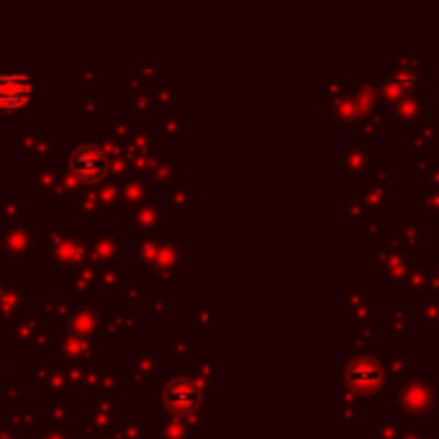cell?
I'll list each match as a JSON object with an SVG mask.
<instances>
[{"instance_id": "obj_1", "label": "cell", "mask_w": 439, "mask_h": 439, "mask_svg": "<svg viewBox=\"0 0 439 439\" xmlns=\"http://www.w3.org/2000/svg\"><path fill=\"white\" fill-rule=\"evenodd\" d=\"M165 403L175 414H193L198 409V390L185 381H170L165 388Z\"/></svg>"}, {"instance_id": "obj_2", "label": "cell", "mask_w": 439, "mask_h": 439, "mask_svg": "<svg viewBox=\"0 0 439 439\" xmlns=\"http://www.w3.org/2000/svg\"><path fill=\"white\" fill-rule=\"evenodd\" d=\"M29 98V82L19 75H0V108H19Z\"/></svg>"}, {"instance_id": "obj_3", "label": "cell", "mask_w": 439, "mask_h": 439, "mask_svg": "<svg viewBox=\"0 0 439 439\" xmlns=\"http://www.w3.org/2000/svg\"><path fill=\"white\" fill-rule=\"evenodd\" d=\"M75 172L82 180H98L106 172V159L98 155L95 149H80V155L75 157Z\"/></svg>"}]
</instances>
